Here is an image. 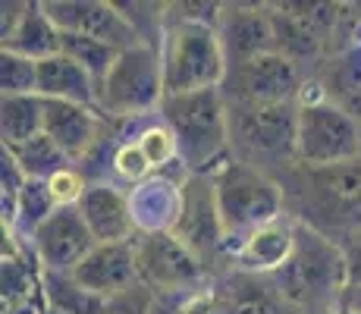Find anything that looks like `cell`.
<instances>
[{"label": "cell", "mask_w": 361, "mask_h": 314, "mask_svg": "<svg viewBox=\"0 0 361 314\" xmlns=\"http://www.w3.org/2000/svg\"><path fill=\"white\" fill-rule=\"evenodd\" d=\"M164 123L173 129L179 145V164L189 173L217 170L224 164L230 142V110L224 92L207 88L192 95H170L161 107Z\"/></svg>", "instance_id": "1"}, {"label": "cell", "mask_w": 361, "mask_h": 314, "mask_svg": "<svg viewBox=\"0 0 361 314\" xmlns=\"http://www.w3.org/2000/svg\"><path fill=\"white\" fill-rule=\"evenodd\" d=\"M211 179L226 239H233V236L245 239L255 229L280 220L286 198H283V186L270 179V173L239 157H230L211 173Z\"/></svg>", "instance_id": "2"}, {"label": "cell", "mask_w": 361, "mask_h": 314, "mask_svg": "<svg viewBox=\"0 0 361 314\" xmlns=\"http://www.w3.org/2000/svg\"><path fill=\"white\" fill-rule=\"evenodd\" d=\"M161 57H164L166 97L224 88L226 73H230L217 25L201 23V19L176 16V23L166 32V44Z\"/></svg>", "instance_id": "3"}, {"label": "cell", "mask_w": 361, "mask_h": 314, "mask_svg": "<svg viewBox=\"0 0 361 314\" xmlns=\"http://www.w3.org/2000/svg\"><path fill=\"white\" fill-rule=\"evenodd\" d=\"M302 198L308 205V229L330 236L361 233V160L336 167H302Z\"/></svg>", "instance_id": "4"}, {"label": "cell", "mask_w": 361, "mask_h": 314, "mask_svg": "<svg viewBox=\"0 0 361 314\" xmlns=\"http://www.w3.org/2000/svg\"><path fill=\"white\" fill-rule=\"evenodd\" d=\"M274 289L295 305H317L327 298H343L345 292V267L343 248H336L330 239H324L314 229H298L295 251L283 270L270 277Z\"/></svg>", "instance_id": "5"}, {"label": "cell", "mask_w": 361, "mask_h": 314, "mask_svg": "<svg viewBox=\"0 0 361 314\" xmlns=\"http://www.w3.org/2000/svg\"><path fill=\"white\" fill-rule=\"evenodd\" d=\"M166 101L164 85V57L145 41L116 57L114 69L107 73L101 92L98 110L101 116L114 120H138L154 110H161Z\"/></svg>", "instance_id": "6"}, {"label": "cell", "mask_w": 361, "mask_h": 314, "mask_svg": "<svg viewBox=\"0 0 361 314\" xmlns=\"http://www.w3.org/2000/svg\"><path fill=\"white\" fill-rule=\"evenodd\" d=\"M361 123L345 114L327 95L298 101L295 123V164L298 167H336L358 160Z\"/></svg>", "instance_id": "7"}, {"label": "cell", "mask_w": 361, "mask_h": 314, "mask_svg": "<svg viewBox=\"0 0 361 314\" xmlns=\"http://www.w3.org/2000/svg\"><path fill=\"white\" fill-rule=\"evenodd\" d=\"M230 110V142L239 160L261 164H295V123L298 104H226Z\"/></svg>", "instance_id": "8"}, {"label": "cell", "mask_w": 361, "mask_h": 314, "mask_svg": "<svg viewBox=\"0 0 361 314\" xmlns=\"http://www.w3.org/2000/svg\"><path fill=\"white\" fill-rule=\"evenodd\" d=\"M132 246L138 277L154 296H185L204 280V261L176 233H145Z\"/></svg>", "instance_id": "9"}, {"label": "cell", "mask_w": 361, "mask_h": 314, "mask_svg": "<svg viewBox=\"0 0 361 314\" xmlns=\"http://www.w3.org/2000/svg\"><path fill=\"white\" fill-rule=\"evenodd\" d=\"M44 10L51 23L66 35H85L101 44H110L114 51H129L135 44H145V38L132 25L120 6L101 4V0H44Z\"/></svg>", "instance_id": "10"}, {"label": "cell", "mask_w": 361, "mask_h": 314, "mask_svg": "<svg viewBox=\"0 0 361 314\" xmlns=\"http://www.w3.org/2000/svg\"><path fill=\"white\" fill-rule=\"evenodd\" d=\"M224 85H230V104H298L302 73L286 54H264L258 60L233 66Z\"/></svg>", "instance_id": "11"}, {"label": "cell", "mask_w": 361, "mask_h": 314, "mask_svg": "<svg viewBox=\"0 0 361 314\" xmlns=\"http://www.w3.org/2000/svg\"><path fill=\"white\" fill-rule=\"evenodd\" d=\"M94 236L79 207H57L32 233V248L44 274H73L94 251Z\"/></svg>", "instance_id": "12"}, {"label": "cell", "mask_w": 361, "mask_h": 314, "mask_svg": "<svg viewBox=\"0 0 361 314\" xmlns=\"http://www.w3.org/2000/svg\"><path fill=\"white\" fill-rule=\"evenodd\" d=\"M173 233L185 242L201 261H211L224 246L226 233L217 211V192H214L211 173H189L183 179V211Z\"/></svg>", "instance_id": "13"}, {"label": "cell", "mask_w": 361, "mask_h": 314, "mask_svg": "<svg viewBox=\"0 0 361 314\" xmlns=\"http://www.w3.org/2000/svg\"><path fill=\"white\" fill-rule=\"evenodd\" d=\"M217 35L226 54V66H242L248 60H258L264 54L276 51V32L270 19V6L248 4H224L217 19Z\"/></svg>", "instance_id": "14"}, {"label": "cell", "mask_w": 361, "mask_h": 314, "mask_svg": "<svg viewBox=\"0 0 361 314\" xmlns=\"http://www.w3.org/2000/svg\"><path fill=\"white\" fill-rule=\"evenodd\" d=\"M75 207L82 211L98 246H123L138 233L129 195L120 192L114 183H92Z\"/></svg>", "instance_id": "15"}, {"label": "cell", "mask_w": 361, "mask_h": 314, "mask_svg": "<svg viewBox=\"0 0 361 314\" xmlns=\"http://www.w3.org/2000/svg\"><path fill=\"white\" fill-rule=\"evenodd\" d=\"M44 135L69 160H85L94 145L104 138V116L101 110L82 107V104L44 101Z\"/></svg>", "instance_id": "16"}, {"label": "cell", "mask_w": 361, "mask_h": 314, "mask_svg": "<svg viewBox=\"0 0 361 314\" xmlns=\"http://www.w3.org/2000/svg\"><path fill=\"white\" fill-rule=\"evenodd\" d=\"M69 277L101 298L120 296V292L142 283L138 261H135V246L132 242H123V246H94L92 255Z\"/></svg>", "instance_id": "17"}, {"label": "cell", "mask_w": 361, "mask_h": 314, "mask_svg": "<svg viewBox=\"0 0 361 314\" xmlns=\"http://www.w3.org/2000/svg\"><path fill=\"white\" fill-rule=\"evenodd\" d=\"M132 217L142 233H173L183 211V183H173L166 176L145 179L129 192Z\"/></svg>", "instance_id": "18"}, {"label": "cell", "mask_w": 361, "mask_h": 314, "mask_svg": "<svg viewBox=\"0 0 361 314\" xmlns=\"http://www.w3.org/2000/svg\"><path fill=\"white\" fill-rule=\"evenodd\" d=\"M295 236H298V229L276 220V223H270V227H261V229H255L252 236H245L239 251H235V258H239V264L248 274L274 277L276 270H283L289 264V258H293Z\"/></svg>", "instance_id": "19"}, {"label": "cell", "mask_w": 361, "mask_h": 314, "mask_svg": "<svg viewBox=\"0 0 361 314\" xmlns=\"http://www.w3.org/2000/svg\"><path fill=\"white\" fill-rule=\"evenodd\" d=\"M38 97L98 110V82L66 54H57V57L38 63Z\"/></svg>", "instance_id": "20"}, {"label": "cell", "mask_w": 361, "mask_h": 314, "mask_svg": "<svg viewBox=\"0 0 361 314\" xmlns=\"http://www.w3.org/2000/svg\"><path fill=\"white\" fill-rule=\"evenodd\" d=\"M4 51L19 54L25 60H51L57 54H63V32L51 23L44 4H29L23 13V19L16 23V29L4 38Z\"/></svg>", "instance_id": "21"}, {"label": "cell", "mask_w": 361, "mask_h": 314, "mask_svg": "<svg viewBox=\"0 0 361 314\" xmlns=\"http://www.w3.org/2000/svg\"><path fill=\"white\" fill-rule=\"evenodd\" d=\"M0 132H4V148H23L32 138L44 135V101L38 95L4 97Z\"/></svg>", "instance_id": "22"}, {"label": "cell", "mask_w": 361, "mask_h": 314, "mask_svg": "<svg viewBox=\"0 0 361 314\" xmlns=\"http://www.w3.org/2000/svg\"><path fill=\"white\" fill-rule=\"evenodd\" d=\"M44 302L60 314H107V298L88 292L69 274H44Z\"/></svg>", "instance_id": "23"}, {"label": "cell", "mask_w": 361, "mask_h": 314, "mask_svg": "<svg viewBox=\"0 0 361 314\" xmlns=\"http://www.w3.org/2000/svg\"><path fill=\"white\" fill-rule=\"evenodd\" d=\"M235 289L230 292L226 308L230 314H289V302L274 289V283H264L255 274L235 277Z\"/></svg>", "instance_id": "24"}, {"label": "cell", "mask_w": 361, "mask_h": 314, "mask_svg": "<svg viewBox=\"0 0 361 314\" xmlns=\"http://www.w3.org/2000/svg\"><path fill=\"white\" fill-rule=\"evenodd\" d=\"M6 151H10L19 167H23L25 176L41 179V183H47V179H54L57 173H63L73 167V160H69L47 135H38V138H32L29 145H23V148H6Z\"/></svg>", "instance_id": "25"}, {"label": "cell", "mask_w": 361, "mask_h": 314, "mask_svg": "<svg viewBox=\"0 0 361 314\" xmlns=\"http://www.w3.org/2000/svg\"><path fill=\"white\" fill-rule=\"evenodd\" d=\"M63 54L69 60L79 63L98 82V92H101L104 79H107V73L114 69L116 57H120V51H114L110 44H101L94 38H85V35H66V32H63Z\"/></svg>", "instance_id": "26"}, {"label": "cell", "mask_w": 361, "mask_h": 314, "mask_svg": "<svg viewBox=\"0 0 361 314\" xmlns=\"http://www.w3.org/2000/svg\"><path fill=\"white\" fill-rule=\"evenodd\" d=\"M54 211H57V201H54V195H51V188H47V183H41V179H25L10 229L13 227H23L25 233L32 236L35 229H38L41 223L51 217Z\"/></svg>", "instance_id": "27"}, {"label": "cell", "mask_w": 361, "mask_h": 314, "mask_svg": "<svg viewBox=\"0 0 361 314\" xmlns=\"http://www.w3.org/2000/svg\"><path fill=\"white\" fill-rule=\"evenodd\" d=\"M0 85H4V97L38 95V63L4 51L0 54Z\"/></svg>", "instance_id": "28"}, {"label": "cell", "mask_w": 361, "mask_h": 314, "mask_svg": "<svg viewBox=\"0 0 361 314\" xmlns=\"http://www.w3.org/2000/svg\"><path fill=\"white\" fill-rule=\"evenodd\" d=\"M135 142H138V148L145 151V157H148V164L154 167V170H164L166 164H176L179 160L176 135H173V129L166 123H157V126L142 129V135H138Z\"/></svg>", "instance_id": "29"}, {"label": "cell", "mask_w": 361, "mask_h": 314, "mask_svg": "<svg viewBox=\"0 0 361 314\" xmlns=\"http://www.w3.org/2000/svg\"><path fill=\"white\" fill-rule=\"evenodd\" d=\"M114 170H116V176L126 179V183L142 186L154 167L148 164V157H145V151L138 148V142H129V145H120V148L114 151Z\"/></svg>", "instance_id": "30"}, {"label": "cell", "mask_w": 361, "mask_h": 314, "mask_svg": "<svg viewBox=\"0 0 361 314\" xmlns=\"http://www.w3.org/2000/svg\"><path fill=\"white\" fill-rule=\"evenodd\" d=\"M47 188H51L54 201H57V207H75L82 201V195H85V176H82L75 167H69V170L57 173L54 179H47Z\"/></svg>", "instance_id": "31"}, {"label": "cell", "mask_w": 361, "mask_h": 314, "mask_svg": "<svg viewBox=\"0 0 361 314\" xmlns=\"http://www.w3.org/2000/svg\"><path fill=\"white\" fill-rule=\"evenodd\" d=\"M154 292L145 283L132 286V289L120 292V296L107 298V314H151L154 311Z\"/></svg>", "instance_id": "32"}, {"label": "cell", "mask_w": 361, "mask_h": 314, "mask_svg": "<svg viewBox=\"0 0 361 314\" xmlns=\"http://www.w3.org/2000/svg\"><path fill=\"white\" fill-rule=\"evenodd\" d=\"M343 267H345V289L361 286V233L352 236L343 246Z\"/></svg>", "instance_id": "33"}, {"label": "cell", "mask_w": 361, "mask_h": 314, "mask_svg": "<svg viewBox=\"0 0 361 314\" xmlns=\"http://www.w3.org/2000/svg\"><path fill=\"white\" fill-rule=\"evenodd\" d=\"M339 302H343V308H345V311L361 314V286H355V289H345Z\"/></svg>", "instance_id": "34"}, {"label": "cell", "mask_w": 361, "mask_h": 314, "mask_svg": "<svg viewBox=\"0 0 361 314\" xmlns=\"http://www.w3.org/2000/svg\"><path fill=\"white\" fill-rule=\"evenodd\" d=\"M41 314H60V311H54V308H47V302H44V311H41Z\"/></svg>", "instance_id": "35"}, {"label": "cell", "mask_w": 361, "mask_h": 314, "mask_svg": "<svg viewBox=\"0 0 361 314\" xmlns=\"http://www.w3.org/2000/svg\"><path fill=\"white\" fill-rule=\"evenodd\" d=\"M330 314H352V311H345V308H339V311H330Z\"/></svg>", "instance_id": "36"}, {"label": "cell", "mask_w": 361, "mask_h": 314, "mask_svg": "<svg viewBox=\"0 0 361 314\" xmlns=\"http://www.w3.org/2000/svg\"><path fill=\"white\" fill-rule=\"evenodd\" d=\"M358 160H361V151H358Z\"/></svg>", "instance_id": "37"}]
</instances>
